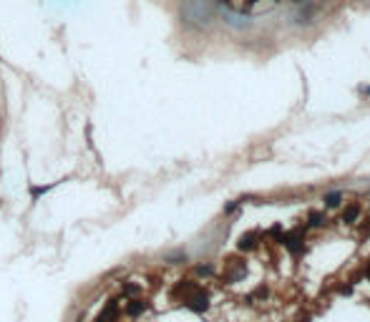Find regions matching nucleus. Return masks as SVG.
Segmentation results:
<instances>
[{"mask_svg": "<svg viewBox=\"0 0 370 322\" xmlns=\"http://www.w3.org/2000/svg\"><path fill=\"white\" fill-rule=\"evenodd\" d=\"M186 307H191V310H196V312H201V310H207V295H204L201 290H196V287H189V295H186Z\"/></svg>", "mask_w": 370, "mask_h": 322, "instance_id": "1", "label": "nucleus"}, {"mask_svg": "<svg viewBox=\"0 0 370 322\" xmlns=\"http://www.w3.org/2000/svg\"><path fill=\"white\" fill-rule=\"evenodd\" d=\"M118 317V307H116V302H108V307L98 315V320L96 322H113Z\"/></svg>", "mask_w": 370, "mask_h": 322, "instance_id": "2", "label": "nucleus"}, {"mask_svg": "<svg viewBox=\"0 0 370 322\" xmlns=\"http://www.w3.org/2000/svg\"><path fill=\"white\" fill-rule=\"evenodd\" d=\"M255 242H257V234H244L242 239H239V249H252V244H255Z\"/></svg>", "mask_w": 370, "mask_h": 322, "instance_id": "3", "label": "nucleus"}, {"mask_svg": "<svg viewBox=\"0 0 370 322\" xmlns=\"http://www.w3.org/2000/svg\"><path fill=\"white\" fill-rule=\"evenodd\" d=\"M300 242H302V237H300V234H292V237H287V247H290L292 252H300V249H302Z\"/></svg>", "mask_w": 370, "mask_h": 322, "instance_id": "4", "label": "nucleus"}, {"mask_svg": "<svg viewBox=\"0 0 370 322\" xmlns=\"http://www.w3.org/2000/svg\"><path fill=\"white\" fill-rule=\"evenodd\" d=\"M325 204H327V207H338V204H340V194H327Z\"/></svg>", "mask_w": 370, "mask_h": 322, "instance_id": "5", "label": "nucleus"}, {"mask_svg": "<svg viewBox=\"0 0 370 322\" xmlns=\"http://www.w3.org/2000/svg\"><path fill=\"white\" fill-rule=\"evenodd\" d=\"M141 310H144V302H131L129 305V315H139Z\"/></svg>", "mask_w": 370, "mask_h": 322, "instance_id": "6", "label": "nucleus"}, {"mask_svg": "<svg viewBox=\"0 0 370 322\" xmlns=\"http://www.w3.org/2000/svg\"><path fill=\"white\" fill-rule=\"evenodd\" d=\"M355 217H358V207H350V209L345 212V222H353Z\"/></svg>", "mask_w": 370, "mask_h": 322, "instance_id": "7", "label": "nucleus"}, {"mask_svg": "<svg viewBox=\"0 0 370 322\" xmlns=\"http://www.w3.org/2000/svg\"><path fill=\"white\" fill-rule=\"evenodd\" d=\"M363 93H370V88H363Z\"/></svg>", "mask_w": 370, "mask_h": 322, "instance_id": "8", "label": "nucleus"}, {"mask_svg": "<svg viewBox=\"0 0 370 322\" xmlns=\"http://www.w3.org/2000/svg\"><path fill=\"white\" fill-rule=\"evenodd\" d=\"M368 274H370V272H368Z\"/></svg>", "mask_w": 370, "mask_h": 322, "instance_id": "9", "label": "nucleus"}]
</instances>
